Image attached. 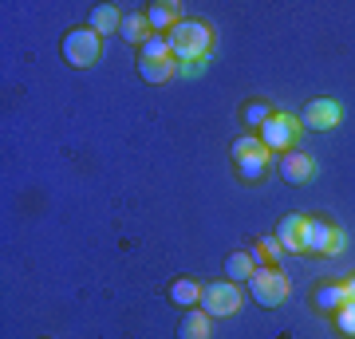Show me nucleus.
Masks as SVG:
<instances>
[{
  "mask_svg": "<svg viewBox=\"0 0 355 339\" xmlns=\"http://www.w3.org/2000/svg\"><path fill=\"white\" fill-rule=\"evenodd\" d=\"M166 40H170L174 60L193 63V60H202V55H209V48H214V28H209V20H178Z\"/></svg>",
  "mask_w": 355,
  "mask_h": 339,
  "instance_id": "f257e3e1",
  "label": "nucleus"
},
{
  "mask_svg": "<svg viewBox=\"0 0 355 339\" xmlns=\"http://www.w3.org/2000/svg\"><path fill=\"white\" fill-rule=\"evenodd\" d=\"M249 296H253L261 308H277L284 296H288V280L280 268H257L249 277Z\"/></svg>",
  "mask_w": 355,
  "mask_h": 339,
  "instance_id": "f03ea898",
  "label": "nucleus"
},
{
  "mask_svg": "<svg viewBox=\"0 0 355 339\" xmlns=\"http://www.w3.org/2000/svg\"><path fill=\"white\" fill-rule=\"evenodd\" d=\"M99 36L91 32V28H76V32H67L64 36V60L67 67H91V63L99 60Z\"/></svg>",
  "mask_w": 355,
  "mask_h": 339,
  "instance_id": "7ed1b4c3",
  "label": "nucleus"
},
{
  "mask_svg": "<svg viewBox=\"0 0 355 339\" xmlns=\"http://www.w3.org/2000/svg\"><path fill=\"white\" fill-rule=\"evenodd\" d=\"M241 308V288L233 280H217V284H205L202 292V312L209 315H233Z\"/></svg>",
  "mask_w": 355,
  "mask_h": 339,
  "instance_id": "20e7f679",
  "label": "nucleus"
},
{
  "mask_svg": "<svg viewBox=\"0 0 355 339\" xmlns=\"http://www.w3.org/2000/svg\"><path fill=\"white\" fill-rule=\"evenodd\" d=\"M292 139H296V123H292V114H272L265 126H261V142H265V150H292Z\"/></svg>",
  "mask_w": 355,
  "mask_h": 339,
  "instance_id": "39448f33",
  "label": "nucleus"
},
{
  "mask_svg": "<svg viewBox=\"0 0 355 339\" xmlns=\"http://www.w3.org/2000/svg\"><path fill=\"white\" fill-rule=\"evenodd\" d=\"M280 177H284L288 186H308V182L316 177V162H312L304 150L280 154Z\"/></svg>",
  "mask_w": 355,
  "mask_h": 339,
  "instance_id": "423d86ee",
  "label": "nucleus"
},
{
  "mask_svg": "<svg viewBox=\"0 0 355 339\" xmlns=\"http://www.w3.org/2000/svg\"><path fill=\"white\" fill-rule=\"evenodd\" d=\"M331 241H336V225H328L324 217H308L304 221V252H328V257H336L331 252Z\"/></svg>",
  "mask_w": 355,
  "mask_h": 339,
  "instance_id": "0eeeda50",
  "label": "nucleus"
},
{
  "mask_svg": "<svg viewBox=\"0 0 355 339\" xmlns=\"http://www.w3.org/2000/svg\"><path fill=\"white\" fill-rule=\"evenodd\" d=\"M300 119H304V126H312V130H331V126H340V103L336 99H312Z\"/></svg>",
  "mask_w": 355,
  "mask_h": 339,
  "instance_id": "6e6552de",
  "label": "nucleus"
},
{
  "mask_svg": "<svg viewBox=\"0 0 355 339\" xmlns=\"http://www.w3.org/2000/svg\"><path fill=\"white\" fill-rule=\"evenodd\" d=\"M304 214H284L277 225V245L284 252H304Z\"/></svg>",
  "mask_w": 355,
  "mask_h": 339,
  "instance_id": "1a4fd4ad",
  "label": "nucleus"
},
{
  "mask_svg": "<svg viewBox=\"0 0 355 339\" xmlns=\"http://www.w3.org/2000/svg\"><path fill=\"white\" fill-rule=\"evenodd\" d=\"M209 320H214L209 312L190 308V312L182 315V324H178V339H209Z\"/></svg>",
  "mask_w": 355,
  "mask_h": 339,
  "instance_id": "9d476101",
  "label": "nucleus"
},
{
  "mask_svg": "<svg viewBox=\"0 0 355 339\" xmlns=\"http://www.w3.org/2000/svg\"><path fill=\"white\" fill-rule=\"evenodd\" d=\"M178 4H150L146 8V24H150V32L154 36H170V28L178 24Z\"/></svg>",
  "mask_w": 355,
  "mask_h": 339,
  "instance_id": "9b49d317",
  "label": "nucleus"
},
{
  "mask_svg": "<svg viewBox=\"0 0 355 339\" xmlns=\"http://www.w3.org/2000/svg\"><path fill=\"white\" fill-rule=\"evenodd\" d=\"M119 36L127 40V44H146V40L154 36L150 32V24H146V12H130V16H123V24H119Z\"/></svg>",
  "mask_w": 355,
  "mask_h": 339,
  "instance_id": "f8f14e48",
  "label": "nucleus"
},
{
  "mask_svg": "<svg viewBox=\"0 0 355 339\" xmlns=\"http://www.w3.org/2000/svg\"><path fill=\"white\" fill-rule=\"evenodd\" d=\"M87 24H91V32H95V36H107V32H119L123 16H119V8H114V4H95Z\"/></svg>",
  "mask_w": 355,
  "mask_h": 339,
  "instance_id": "ddd939ff",
  "label": "nucleus"
},
{
  "mask_svg": "<svg viewBox=\"0 0 355 339\" xmlns=\"http://www.w3.org/2000/svg\"><path fill=\"white\" fill-rule=\"evenodd\" d=\"M202 284H198V280H190V277H182V280H174V284H170V300L178 304V308H198V304H202Z\"/></svg>",
  "mask_w": 355,
  "mask_h": 339,
  "instance_id": "4468645a",
  "label": "nucleus"
},
{
  "mask_svg": "<svg viewBox=\"0 0 355 339\" xmlns=\"http://www.w3.org/2000/svg\"><path fill=\"white\" fill-rule=\"evenodd\" d=\"M257 268H261V264L253 261V252H229L225 257V277L233 280V284H237V280L249 284V277H253Z\"/></svg>",
  "mask_w": 355,
  "mask_h": 339,
  "instance_id": "2eb2a0df",
  "label": "nucleus"
},
{
  "mask_svg": "<svg viewBox=\"0 0 355 339\" xmlns=\"http://www.w3.org/2000/svg\"><path fill=\"white\" fill-rule=\"evenodd\" d=\"M316 308L320 312H340L343 304H347V292H343V284H324V288H316Z\"/></svg>",
  "mask_w": 355,
  "mask_h": 339,
  "instance_id": "dca6fc26",
  "label": "nucleus"
},
{
  "mask_svg": "<svg viewBox=\"0 0 355 339\" xmlns=\"http://www.w3.org/2000/svg\"><path fill=\"white\" fill-rule=\"evenodd\" d=\"M174 51H170V40L166 36H150L142 44V63H170Z\"/></svg>",
  "mask_w": 355,
  "mask_h": 339,
  "instance_id": "f3484780",
  "label": "nucleus"
},
{
  "mask_svg": "<svg viewBox=\"0 0 355 339\" xmlns=\"http://www.w3.org/2000/svg\"><path fill=\"white\" fill-rule=\"evenodd\" d=\"M272 119V107L268 103H261V99H253V103H245V111H241V123L245 126H253V130H261V126Z\"/></svg>",
  "mask_w": 355,
  "mask_h": 339,
  "instance_id": "a211bd4d",
  "label": "nucleus"
},
{
  "mask_svg": "<svg viewBox=\"0 0 355 339\" xmlns=\"http://www.w3.org/2000/svg\"><path fill=\"white\" fill-rule=\"evenodd\" d=\"M265 170H268V150H261V154H253V158L237 162V174H241L245 182H261V177H265Z\"/></svg>",
  "mask_w": 355,
  "mask_h": 339,
  "instance_id": "6ab92c4d",
  "label": "nucleus"
},
{
  "mask_svg": "<svg viewBox=\"0 0 355 339\" xmlns=\"http://www.w3.org/2000/svg\"><path fill=\"white\" fill-rule=\"evenodd\" d=\"M139 71H142L146 83H166V79L178 76V60H170V63H139Z\"/></svg>",
  "mask_w": 355,
  "mask_h": 339,
  "instance_id": "aec40b11",
  "label": "nucleus"
},
{
  "mask_svg": "<svg viewBox=\"0 0 355 339\" xmlns=\"http://www.w3.org/2000/svg\"><path fill=\"white\" fill-rule=\"evenodd\" d=\"M336 331L347 339H355V304H343L340 312H336Z\"/></svg>",
  "mask_w": 355,
  "mask_h": 339,
  "instance_id": "412c9836",
  "label": "nucleus"
},
{
  "mask_svg": "<svg viewBox=\"0 0 355 339\" xmlns=\"http://www.w3.org/2000/svg\"><path fill=\"white\" fill-rule=\"evenodd\" d=\"M265 150V142L261 139H237L233 142V162H245V158H253V154Z\"/></svg>",
  "mask_w": 355,
  "mask_h": 339,
  "instance_id": "4be33fe9",
  "label": "nucleus"
},
{
  "mask_svg": "<svg viewBox=\"0 0 355 339\" xmlns=\"http://www.w3.org/2000/svg\"><path fill=\"white\" fill-rule=\"evenodd\" d=\"M343 292H347V304H355V272L343 280Z\"/></svg>",
  "mask_w": 355,
  "mask_h": 339,
  "instance_id": "5701e85b",
  "label": "nucleus"
},
{
  "mask_svg": "<svg viewBox=\"0 0 355 339\" xmlns=\"http://www.w3.org/2000/svg\"><path fill=\"white\" fill-rule=\"evenodd\" d=\"M182 71H186V76H198V71H202V60H193V63H182Z\"/></svg>",
  "mask_w": 355,
  "mask_h": 339,
  "instance_id": "b1692460",
  "label": "nucleus"
}]
</instances>
